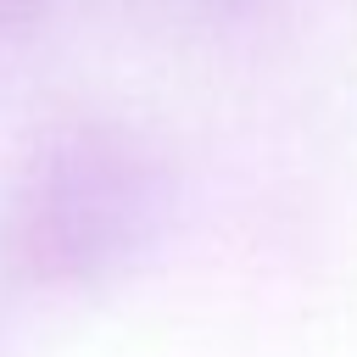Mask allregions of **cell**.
Here are the masks:
<instances>
[{
    "mask_svg": "<svg viewBox=\"0 0 357 357\" xmlns=\"http://www.w3.org/2000/svg\"><path fill=\"white\" fill-rule=\"evenodd\" d=\"M173 178L145 134L112 117L45 128L11 173L0 245L33 290H100L167 229Z\"/></svg>",
    "mask_w": 357,
    "mask_h": 357,
    "instance_id": "obj_1",
    "label": "cell"
},
{
    "mask_svg": "<svg viewBox=\"0 0 357 357\" xmlns=\"http://www.w3.org/2000/svg\"><path fill=\"white\" fill-rule=\"evenodd\" d=\"M56 6L61 0H0V45L6 39H28L33 28H45Z\"/></svg>",
    "mask_w": 357,
    "mask_h": 357,
    "instance_id": "obj_2",
    "label": "cell"
},
{
    "mask_svg": "<svg viewBox=\"0 0 357 357\" xmlns=\"http://www.w3.org/2000/svg\"><path fill=\"white\" fill-rule=\"evenodd\" d=\"M162 6H173V11H184V17H212V22H229V17L257 11L262 0H162Z\"/></svg>",
    "mask_w": 357,
    "mask_h": 357,
    "instance_id": "obj_3",
    "label": "cell"
}]
</instances>
